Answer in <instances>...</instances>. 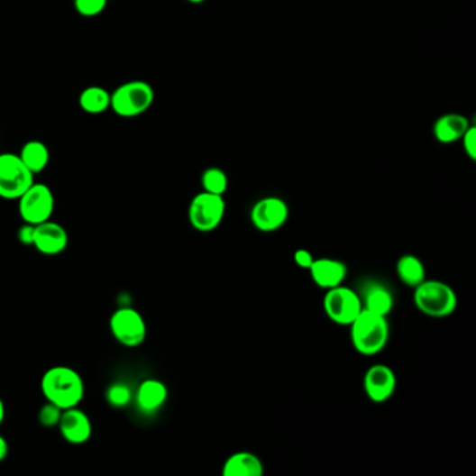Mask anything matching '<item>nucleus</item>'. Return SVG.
<instances>
[{
	"label": "nucleus",
	"mask_w": 476,
	"mask_h": 476,
	"mask_svg": "<svg viewBox=\"0 0 476 476\" xmlns=\"http://www.w3.org/2000/svg\"><path fill=\"white\" fill-rule=\"evenodd\" d=\"M41 391L48 402L60 409L78 407L86 394L83 378L69 366H53L41 379Z\"/></svg>",
	"instance_id": "obj_1"
},
{
	"label": "nucleus",
	"mask_w": 476,
	"mask_h": 476,
	"mask_svg": "<svg viewBox=\"0 0 476 476\" xmlns=\"http://www.w3.org/2000/svg\"><path fill=\"white\" fill-rule=\"evenodd\" d=\"M350 327L351 343L361 355H378L389 343V325L384 316L363 309Z\"/></svg>",
	"instance_id": "obj_2"
},
{
	"label": "nucleus",
	"mask_w": 476,
	"mask_h": 476,
	"mask_svg": "<svg viewBox=\"0 0 476 476\" xmlns=\"http://www.w3.org/2000/svg\"><path fill=\"white\" fill-rule=\"evenodd\" d=\"M414 303L425 316L443 319L457 310L458 298L454 289L439 279H425L414 288Z\"/></svg>",
	"instance_id": "obj_3"
},
{
	"label": "nucleus",
	"mask_w": 476,
	"mask_h": 476,
	"mask_svg": "<svg viewBox=\"0 0 476 476\" xmlns=\"http://www.w3.org/2000/svg\"><path fill=\"white\" fill-rule=\"evenodd\" d=\"M154 98V90L147 81H127L111 94V108L121 118H136L151 108Z\"/></svg>",
	"instance_id": "obj_4"
},
{
	"label": "nucleus",
	"mask_w": 476,
	"mask_h": 476,
	"mask_svg": "<svg viewBox=\"0 0 476 476\" xmlns=\"http://www.w3.org/2000/svg\"><path fill=\"white\" fill-rule=\"evenodd\" d=\"M323 307L331 322L338 325H348V327L363 310L361 295L353 291L352 288L343 287V285H338L325 291Z\"/></svg>",
	"instance_id": "obj_5"
},
{
	"label": "nucleus",
	"mask_w": 476,
	"mask_h": 476,
	"mask_svg": "<svg viewBox=\"0 0 476 476\" xmlns=\"http://www.w3.org/2000/svg\"><path fill=\"white\" fill-rule=\"evenodd\" d=\"M34 183V175L23 164L22 158L12 152L0 154V198L19 200Z\"/></svg>",
	"instance_id": "obj_6"
},
{
	"label": "nucleus",
	"mask_w": 476,
	"mask_h": 476,
	"mask_svg": "<svg viewBox=\"0 0 476 476\" xmlns=\"http://www.w3.org/2000/svg\"><path fill=\"white\" fill-rule=\"evenodd\" d=\"M226 205L224 196L213 193H198L190 201L189 223L198 233H213L218 228L225 216Z\"/></svg>",
	"instance_id": "obj_7"
},
{
	"label": "nucleus",
	"mask_w": 476,
	"mask_h": 476,
	"mask_svg": "<svg viewBox=\"0 0 476 476\" xmlns=\"http://www.w3.org/2000/svg\"><path fill=\"white\" fill-rule=\"evenodd\" d=\"M109 330L112 337L126 348H137L147 338L146 320L133 307L114 310L109 319Z\"/></svg>",
	"instance_id": "obj_8"
},
{
	"label": "nucleus",
	"mask_w": 476,
	"mask_h": 476,
	"mask_svg": "<svg viewBox=\"0 0 476 476\" xmlns=\"http://www.w3.org/2000/svg\"><path fill=\"white\" fill-rule=\"evenodd\" d=\"M17 201L22 220L32 225L50 220L55 210V196L45 183H32Z\"/></svg>",
	"instance_id": "obj_9"
},
{
	"label": "nucleus",
	"mask_w": 476,
	"mask_h": 476,
	"mask_svg": "<svg viewBox=\"0 0 476 476\" xmlns=\"http://www.w3.org/2000/svg\"><path fill=\"white\" fill-rule=\"evenodd\" d=\"M289 207L285 200L276 196L261 198L251 210V221L260 233H276L287 224Z\"/></svg>",
	"instance_id": "obj_10"
},
{
	"label": "nucleus",
	"mask_w": 476,
	"mask_h": 476,
	"mask_svg": "<svg viewBox=\"0 0 476 476\" xmlns=\"http://www.w3.org/2000/svg\"><path fill=\"white\" fill-rule=\"evenodd\" d=\"M397 376L393 369L384 363H376L366 371L363 389L374 404L389 401L396 393Z\"/></svg>",
	"instance_id": "obj_11"
},
{
	"label": "nucleus",
	"mask_w": 476,
	"mask_h": 476,
	"mask_svg": "<svg viewBox=\"0 0 476 476\" xmlns=\"http://www.w3.org/2000/svg\"><path fill=\"white\" fill-rule=\"evenodd\" d=\"M58 427H60V432L63 439L69 444H84V443L88 442L91 436H93V424H91V419L78 407L63 409Z\"/></svg>",
	"instance_id": "obj_12"
},
{
	"label": "nucleus",
	"mask_w": 476,
	"mask_h": 476,
	"mask_svg": "<svg viewBox=\"0 0 476 476\" xmlns=\"http://www.w3.org/2000/svg\"><path fill=\"white\" fill-rule=\"evenodd\" d=\"M68 244V231L60 224L48 220L35 225L32 246L43 256H58Z\"/></svg>",
	"instance_id": "obj_13"
},
{
	"label": "nucleus",
	"mask_w": 476,
	"mask_h": 476,
	"mask_svg": "<svg viewBox=\"0 0 476 476\" xmlns=\"http://www.w3.org/2000/svg\"><path fill=\"white\" fill-rule=\"evenodd\" d=\"M310 277L313 282L322 289H331V288L343 285L345 281L348 269L346 264L340 261V260L328 259V257H322V259H315L312 266L309 269Z\"/></svg>",
	"instance_id": "obj_14"
},
{
	"label": "nucleus",
	"mask_w": 476,
	"mask_h": 476,
	"mask_svg": "<svg viewBox=\"0 0 476 476\" xmlns=\"http://www.w3.org/2000/svg\"><path fill=\"white\" fill-rule=\"evenodd\" d=\"M167 399L168 389L161 380L146 379L137 387L136 406L142 414H155L164 407Z\"/></svg>",
	"instance_id": "obj_15"
},
{
	"label": "nucleus",
	"mask_w": 476,
	"mask_h": 476,
	"mask_svg": "<svg viewBox=\"0 0 476 476\" xmlns=\"http://www.w3.org/2000/svg\"><path fill=\"white\" fill-rule=\"evenodd\" d=\"M263 473V461L251 452L233 453L223 465L224 476H261Z\"/></svg>",
	"instance_id": "obj_16"
},
{
	"label": "nucleus",
	"mask_w": 476,
	"mask_h": 476,
	"mask_svg": "<svg viewBox=\"0 0 476 476\" xmlns=\"http://www.w3.org/2000/svg\"><path fill=\"white\" fill-rule=\"evenodd\" d=\"M470 126V121L465 118L464 114H443L433 124V134L436 137L437 142H443V144H450V142L461 140Z\"/></svg>",
	"instance_id": "obj_17"
},
{
	"label": "nucleus",
	"mask_w": 476,
	"mask_h": 476,
	"mask_svg": "<svg viewBox=\"0 0 476 476\" xmlns=\"http://www.w3.org/2000/svg\"><path fill=\"white\" fill-rule=\"evenodd\" d=\"M361 299H362L363 309L384 316V317H387L394 309L393 294L386 285L379 284V282L369 284Z\"/></svg>",
	"instance_id": "obj_18"
},
{
	"label": "nucleus",
	"mask_w": 476,
	"mask_h": 476,
	"mask_svg": "<svg viewBox=\"0 0 476 476\" xmlns=\"http://www.w3.org/2000/svg\"><path fill=\"white\" fill-rule=\"evenodd\" d=\"M396 271L402 284L408 288H416L426 279V269L424 261L415 254H404L396 264Z\"/></svg>",
	"instance_id": "obj_19"
},
{
	"label": "nucleus",
	"mask_w": 476,
	"mask_h": 476,
	"mask_svg": "<svg viewBox=\"0 0 476 476\" xmlns=\"http://www.w3.org/2000/svg\"><path fill=\"white\" fill-rule=\"evenodd\" d=\"M19 157L22 158L23 164L30 169V172L37 175L50 164V149L45 142L32 140L23 146Z\"/></svg>",
	"instance_id": "obj_20"
},
{
	"label": "nucleus",
	"mask_w": 476,
	"mask_h": 476,
	"mask_svg": "<svg viewBox=\"0 0 476 476\" xmlns=\"http://www.w3.org/2000/svg\"><path fill=\"white\" fill-rule=\"evenodd\" d=\"M78 105L86 114H104L111 108V93L103 87H87L78 96Z\"/></svg>",
	"instance_id": "obj_21"
},
{
	"label": "nucleus",
	"mask_w": 476,
	"mask_h": 476,
	"mask_svg": "<svg viewBox=\"0 0 476 476\" xmlns=\"http://www.w3.org/2000/svg\"><path fill=\"white\" fill-rule=\"evenodd\" d=\"M201 186L205 192L224 196L228 189V177L221 168H207L201 175Z\"/></svg>",
	"instance_id": "obj_22"
},
{
	"label": "nucleus",
	"mask_w": 476,
	"mask_h": 476,
	"mask_svg": "<svg viewBox=\"0 0 476 476\" xmlns=\"http://www.w3.org/2000/svg\"><path fill=\"white\" fill-rule=\"evenodd\" d=\"M105 398L112 408H124L133 399V393L127 384L114 383L106 389Z\"/></svg>",
	"instance_id": "obj_23"
},
{
	"label": "nucleus",
	"mask_w": 476,
	"mask_h": 476,
	"mask_svg": "<svg viewBox=\"0 0 476 476\" xmlns=\"http://www.w3.org/2000/svg\"><path fill=\"white\" fill-rule=\"evenodd\" d=\"M108 0H75L76 12L83 17L99 16L105 10Z\"/></svg>",
	"instance_id": "obj_24"
},
{
	"label": "nucleus",
	"mask_w": 476,
	"mask_h": 476,
	"mask_svg": "<svg viewBox=\"0 0 476 476\" xmlns=\"http://www.w3.org/2000/svg\"><path fill=\"white\" fill-rule=\"evenodd\" d=\"M60 416H62V409L47 401V404L40 409L38 421H40V424L42 425V426L53 427L58 426V424H60Z\"/></svg>",
	"instance_id": "obj_25"
},
{
	"label": "nucleus",
	"mask_w": 476,
	"mask_h": 476,
	"mask_svg": "<svg viewBox=\"0 0 476 476\" xmlns=\"http://www.w3.org/2000/svg\"><path fill=\"white\" fill-rule=\"evenodd\" d=\"M462 140V147H464L465 154L475 161L476 160V127L471 124L465 132L464 136L461 137Z\"/></svg>",
	"instance_id": "obj_26"
},
{
	"label": "nucleus",
	"mask_w": 476,
	"mask_h": 476,
	"mask_svg": "<svg viewBox=\"0 0 476 476\" xmlns=\"http://www.w3.org/2000/svg\"><path fill=\"white\" fill-rule=\"evenodd\" d=\"M294 261L299 269L309 270L315 261V257L307 249H298L294 253Z\"/></svg>",
	"instance_id": "obj_27"
},
{
	"label": "nucleus",
	"mask_w": 476,
	"mask_h": 476,
	"mask_svg": "<svg viewBox=\"0 0 476 476\" xmlns=\"http://www.w3.org/2000/svg\"><path fill=\"white\" fill-rule=\"evenodd\" d=\"M34 229L35 225L24 223V225L20 226L19 233H17V236H19V241L22 242L23 244H27V246H32V239H34Z\"/></svg>",
	"instance_id": "obj_28"
},
{
	"label": "nucleus",
	"mask_w": 476,
	"mask_h": 476,
	"mask_svg": "<svg viewBox=\"0 0 476 476\" xmlns=\"http://www.w3.org/2000/svg\"><path fill=\"white\" fill-rule=\"evenodd\" d=\"M9 454V444H7L6 439L0 435V462L5 460Z\"/></svg>",
	"instance_id": "obj_29"
},
{
	"label": "nucleus",
	"mask_w": 476,
	"mask_h": 476,
	"mask_svg": "<svg viewBox=\"0 0 476 476\" xmlns=\"http://www.w3.org/2000/svg\"><path fill=\"white\" fill-rule=\"evenodd\" d=\"M5 416H6V408H5L4 399L0 398V426L4 424Z\"/></svg>",
	"instance_id": "obj_30"
},
{
	"label": "nucleus",
	"mask_w": 476,
	"mask_h": 476,
	"mask_svg": "<svg viewBox=\"0 0 476 476\" xmlns=\"http://www.w3.org/2000/svg\"><path fill=\"white\" fill-rule=\"evenodd\" d=\"M186 2H189V4L193 5H200L205 4L206 0H186Z\"/></svg>",
	"instance_id": "obj_31"
}]
</instances>
